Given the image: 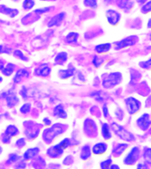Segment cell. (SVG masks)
Segmentation results:
<instances>
[{
    "label": "cell",
    "instance_id": "obj_19",
    "mask_svg": "<svg viewBox=\"0 0 151 169\" xmlns=\"http://www.w3.org/2000/svg\"><path fill=\"white\" fill-rule=\"evenodd\" d=\"M29 73L26 70H19L17 71L13 80H14L15 83H19V82H20V80H21V79L23 77H29Z\"/></svg>",
    "mask_w": 151,
    "mask_h": 169
},
{
    "label": "cell",
    "instance_id": "obj_38",
    "mask_svg": "<svg viewBox=\"0 0 151 169\" xmlns=\"http://www.w3.org/2000/svg\"><path fill=\"white\" fill-rule=\"evenodd\" d=\"M137 169H149V167H147V165H145L143 163H140L137 166Z\"/></svg>",
    "mask_w": 151,
    "mask_h": 169
},
{
    "label": "cell",
    "instance_id": "obj_39",
    "mask_svg": "<svg viewBox=\"0 0 151 169\" xmlns=\"http://www.w3.org/2000/svg\"><path fill=\"white\" fill-rule=\"evenodd\" d=\"M103 112H104V117H107L108 116V109H107L106 106H104V108H103Z\"/></svg>",
    "mask_w": 151,
    "mask_h": 169
},
{
    "label": "cell",
    "instance_id": "obj_20",
    "mask_svg": "<svg viewBox=\"0 0 151 169\" xmlns=\"http://www.w3.org/2000/svg\"><path fill=\"white\" fill-rule=\"evenodd\" d=\"M112 45L110 43H104V44H100V45H97L95 47V51L97 53H105L107 51H109L111 49Z\"/></svg>",
    "mask_w": 151,
    "mask_h": 169
},
{
    "label": "cell",
    "instance_id": "obj_18",
    "mask_svg": "<svg viewBox=\"0 0 151 169\" xmlns=\"http://www.w3.org/2000/svg\"><path fill=\"white\" fill-rule=\"evenodd\" d=\"M102 135L104 139H110L112 138V133L110 130V127L107 123H104L102 126Z\"/></svg>",
    "mask_w": 151,
    "mask_h": 169
},
{
    "label": "cell",
    "instance_id": "obj_37",
    "mask_svg": "<svg viewBox=\"0 0 151 169\" xmlns=\"http://www.w3.org/2000/svg\"><path fill=\"white\" fill-rule=\"evenodd\" d=\"M50 11V7H47V8H44V9H37V10L35 11L36 13H39V14H43L44 12H47Z\"/></svg>",
    "mask_w": 151,
    "mask_h": 169
},
{
    "label": "cell",
    "instance_id": "obj_1",
    "mask_svg": "<svg viewBox=\"0 0 151 169\" xmlns=\"http://www.w3.org/2000/svg\"><path fill=\"white\" fill-rule=\"evenodd\" d=\"M112 128L113 129L114 132L116 133V135H118L122 140L127 141V142H132L135 139L133 135H132L126 129H125L120 125H118V124H117L115 122L112 124Z\"/></svg>",
    "mask_w": 151,
    "mask_h": 169
},
{
    "label": "cell",
    "instance_id": "obj_41",
    "mask_svg": "<svg viewBox=\"0 0 151 169\" xmlns=\"http://www.w3.org/2000/svg\"><path fill=\"white\" fill-rule=\"evenodd\" d=\"M109 169H120V168H119V167H118V165H111V167H110V168Z\"/></svg>",
    "mask_w": 151,
    "mask_h": 169
},
{
    "label": "cell",
    "instance_id": "obj_8",
    "mask_svg": "<svg viewBox=\"0 0 151 169\" xmlns=\"http://www.w3.org/2000/svg\"><path fill=\"white\" fill-rule=\"evenodd\" d=\"M137 124L138 126L143 130L149 129V127L150 126L151 121L149 119V115L148 114H144L142 116L137 120Z\"/></svg>",
    "mask_w": 151,
    "mask_h": 169
},
{
    "label": "cell",
    "instance_id": "obj_44",
    "mask_svg": "<svg viewBox=\"0 0 151 169\" xmlns=\"http://www.w3.org/2000/svg\"><path fill=\"white\" fill-rule=\"evenodd\" d=\"M145 1L146 0H137V2H139V3H145Z\"/></svg>",
    "mask_w": 151,
    "mask_h": 169
},
{
    "label": "cell",
    "instance_id": "obj_17",
    "mask_svg": "<svg viewBox=\"0 0 151 169\" xmlns=\"http://www.w3.org/2000/svg\"><path fill=\"white\" fill-rule=\"evenodd\" d=\"M118 6L124 9V10H129L131 9L132 6V2L131 0H119L118 3Z\"/></svg>",
    "mask_w": 151,
    "mask_h": 169
},
{
    "label": "cell",
    "instance_id": "obj_25",
    "mask_svg": "<svg viewBox=\"0 0 151 169\" xmlns=\"http://www.w3.org/2000/svg\"><path fill=\"white\" fill-rule=\"evenodd\" d=\"M39 151V150L37 148H33V149H29L24 154V158L26 159H29L31 158H33L35 155H36Z\"/></svg>",
    "mask_w": 151,
    "mask_h": 169
},
{
    "label": "cell",
    "instance_id": "obj_24",
    "mask_svg": "<svg viewBox=\"0 0 151 169\" xmlns=\"http://www.w3.org/2000/svg\"><path fill=\"white\" fill-rule=\"evenodd\" d=\"M13 70H14V65L12 63H7V65L5 68H3L2 72L5 76H10L13 72Z\"/></svg>",
    "mask_w": 151,
    "mask_h": 169
},
{
    "label": "cell",
    "instance_id": "obj_45",
    "mask_svg": "<svg viewBox=\"0 0 151 169\" xmlns=\"http://www.w3.org/2000/svg\"><path fill=\"white\" fill-rule=\"evenodd\" d=\"M1 151H2V149H1V147H0V153H1Z\"/></svg>",
    "mask_w": 151,
    "mask_h": 169
},
{
    "label": "cell",
    "instance_id": "obj_36",
    "mask_svg": "<svg viewBox=\"0 0 151 169\" xmlns=\"http://www.w3.org/2000/svg\"><path fill=\"white\" fill-rule=\"evenodd\" d=\"M14 55L16 56V57H19V58H21L22 60H25V61H27L28 58L27 57H25V56L21 53V51L20 50H16L15 52H14Z\"/></svg>",
    "mask_w": 151,
    "mask_h": 169
},
{
    "label": "cell",
    "instance_id": "obj_13",
    "mask_svg": "<svg viewBox=\"0 0 151 169\" xmlns=\"http://www.w3.org/2000/svg\"><path fill=\"white\" fill-rule=\"evenodd\" d=\"M5 99H6V100H7V105L9 106L10 108L15 106V105L18 103V101H19V99H18V98H17V96H16L12 92H11V91H10L9 93L6 94Z\"/></svg>",
    "mask_w": 151,
    "mask_h": 169
},
{
    "label": "cell",
    "instance_id": "obj_2",
    "mask_svg": "<svg viewBox=\"0 0 151 169\" xmlns=\"http://www.w3.org/2000/svg\"><path fill=\"white\" fill-rule=\"evenodd\" d=\"M122 76L119 72L111 73L107 78H105L103 81V86L105 88H112L115 86L118 85L121 81Z\"/></svg>",
    "mask_w": 151,
    "mask_h": 169
},
{
    "label": "cell",
    "instance_id": "obj_5",
    "mask_svg": "<svg viewBox=\"0 0 151 169\" xmlns=\"http://www.w3.org/2000/svg\"><path fill=\"white\" fill-rule=\"evenodd\" d=\"M139 154H140V150L138 147H133L131 151L126 155V157L124 159V163L125 165H133L138 159H139Z\"/></svg>",
    "mask_w": 151,
    "mask_h": 169
},
{
    "label": "cell",
    "instance_id": "obj_14",
    "mask_svg": "<svg viewBox=\"0 0 151 169\" xmlns=\"http://www.w3.org/2000/svg\"><path fill=\"white\" fill-rule=\"evenodd\" d=\"M50 67L48 66V64H43L42 66H40L39 68H37L36 71H35V74L38 75V76H43V77H46L50 74Z\"/></svg>",
    "mask_w": 151,
    "mask_h": 169
},
{
    "label": "cell",
    "instance_id": "obj_3",
    "mask_svg": "<svg viewBox=\"0 0 151 169\" xmlns=\"http://www.w3.org/2000/svg\"><path fill=\"white\" fill-rule=\"evenodd\" d=\"M70 145V141L69 139L63 140L60 144H58L56 146L51 147L50 149L48 150V154L51 157H57L58 155H61L63 153L64 149H66L67 146Z\"/></svg>",
    "mask_w": 151,
    "mask_h": 169
},
{
    "label": "cell",
    "instance_id": "obj_26",
    "mask_svg": "<svg viewBox=\"0 0 151 169\" xmlns=\"http://www.w3.org/2000/svg\"><path fill=\"white\" fill-rule=\"evenodd\" d=\"M66 59H67V54L66 52H61L57 55L55 58V61L56 63H57L58 64H62L64 62H66Z\"/></svg>",
    "mask_w": 151,
    "mask_h": 169
},
{
    "label": "cell",
    "instance_id": "obj_23",
    "mask_svg": "<svg viewBox=\"0 0 151 169\" xmlns=\"http://www.w3.org/2000/svg\"><path fill=\"white\" fill-rule=\"evenodd\" d=\"M90 154H91V151L89 146L86 145L84 146L82 150H81V158L82 159H87L90 157Z\"/></svg>",
    "mask_w": 151,
    "mask_h": 169
},
{
    "label": "cell",
    "instance_id": "obj_10",
    "mask_svg": "<svg viewBox=\"0 0 151 169\" xmlns=\"http://www.w3.org/2000/svg\"><path fill=\"white\" fill-rule=\"evenodd\" d=\"M65 12H61L59 14H57L56 16H54L51 20H50V22L48 23V27L49 28H51L53 26H58L61 24L62 20H64L65 18Z\"/></svg>",
    "mask_w": 151,
    "mask_h": 169
},
{
    "label": "cell",
    "instance_id": "obj_35",
    "mask_svg": "<svg viewBox=\"0 0 151 169\" xmlns=\"http://www.w3.org/2000/svg\"><path fill=\"white\" fill-rule=\"evenodd\" d=\"M140 65H141V67L144 68V69H149L151 66V58L149 60H148V61H146V62L141 63Z\"/></svg>",
    "mask_w": 151,
    "mask_h": 169
},
{
    "label": "cell",
    "instance_id": "obj_11",
    "mask_svg": "<svg viewBox=\"0 0 151 169\" xmlns=\"http://www.w3.org/2000/svg\"><path fill=\"white\" fill-rule=\"evenodd\" d=\"M18 134V129L17 128L15 127V126H12V125H10L7 127V129H6V131H5V138H3V141L5 142V143H6V142H8V140L10 139V138L11 137H12V136H14V135H17Z\"/></svg>",
    "mask_w": 151,
    "mask_h": 169
},
{
    "label": "cell",
    "instance_id": "obj_47",
    "mask_svg": "<svg viewBox=\"0 0 151 169\" xmlns=\"http://www.w3.org/2000/svg\"><path fill=\"white\" fill-rule=\"evenodd\" d=\"M150 40H151V34H150Z\"/></svg>",
    "mask_w": 151,
    "mask_h": 169
},
{
    "label": "cell",
    "instance_id": "obj_29",
    "mask_svg": "<svg viewBox=\"0 0 151 169\" xmlns=\"http://www.w3.org/2000/svg\"><path fill=\"white\" fill-rule=\"evenodd\" d=\"M84 5L90 8L97 7V0H84Z\"/></svg>",
    "mask_w": 151,
    "mask_h": 169
},
{
    "label": "cell",
    "instance_id": "obj_28",
    "mask_svg": "<svg viewBox=\"0 0 151 169\" xmlns=\"http://www.w3.org/2000/svg\"><path fill=\"white\" fill-rule=\"evenodd\" d=\"M78 39V34L77 33H70L66 36V41L68 42H76Z\"/></svg>",
    "mask_w": 151,
    "mask_h": 169
},
{
    "label": "cell",
    "instance_id": "obj_42",
    "mask_svg": "<svg viewBox=\"0 0 151 169\" xmlns=\"http://www.w3.org/2000/svg\"><path fill=\"white\" fill-rule=\"evenodd\" d=\"M10 51H7V50H4L3 47L0 46V53H9Z\"/></svg>",
    "mask_w": 151,
    "mask_h": 169
},
{
    "label": "cell",
    "instance_id": "obj_32",
    "mask_svg": "<svg viewBox=\"0 0 151 169\" xmlns=\"http://www.w3.org/2000/svg\"><path fill=\"white\" fill-rule=\"evenodd\" d=\"M142 11L143 13H146V12H149V11H151V1L148 2L142 8Z\"/></svg>",
    "mask_w": 151,
    "mask_h": 169
},
{
    "label": "cell",
    "instance_id": "obj_6",
    "mask_svg": "<svg viewBox=\"0 0 151 169\" xmlns=\"http://www.w3.org/2000/svg\"><path fill=\"white\" fill-rule=\"evenodd\" d=\"M138 37L137 36H129L124 40L118 41V43H116V47L115 49L116 50H120V49H123V48H126V47H130V46H132L134 45L137 41H138Z\"/></svg>",
    "mask_w": 151,
    "mask_h": 169
},
{
    "label": "cell",
    "instance_id": "obj_40",
    "mask_svg": "<svg viewBox=\"0 0 151 169\" xmlns=\"http://www.w3.org/2000/svg\"><path fill=\"white\" fill-rule=\"evenodd\" d=\"M25 145V142H24V139L22 138V139H19L18 140V142H17V145H19V146H23Z\"/></svg>",
    "mask_w": 151,
    "mask_h": 169
},
{
    "label": "cell",
    "instance_id": "obj_43",
    "mask_svg": "<svg viewBox=\"0 0 151 169\" xmlns=\"http://www.w3.org/2000/svg\"><path fill=\"white\" fill-rule=\"evenodd\" d=\"M44 122H45V123H46L47 125H50V121H49V120L46 119V118L44 119Z\"/></svg>",
    "mask_w": 151,
    "mask_h": 169
},
{
    "label": "cell",
    "instance_id": "obj_15",
    "mask_svg": "<svg viewBox=\"0 0 151 169\" xmlns=\"http://www.w3.org/2000/svg\"><path fill=\"white\" fill-rule=\"evenodd\" d=\"M128 147V145L126 144H119L118 145L115 149L113 150V155L115 157H118L122 154L123 152L126 150V148Z\"/></svg>",
    "mask_w": 151,
    "mask_h": 169
},
{
    "label": "cell",
    "instance_id": "obj_4",
    "mask_svg": "<svg viewBox=\"0 0 151 169\" xmlns=\"http://www.w3.org/2000/svg\"><path fill=\"white\" fill-rule=\"evenodd\" d=\"M125 105H126V109L128 110L129 114H131V115L135 114L138 110L140 109V107H141L140 101L132 97H129L125 99Z\"/></svg>",
    "mask_w": 151,
    "mask_h": 169
},
{
    "label": "cell",
    "instance_id": "obj_12",
    "mask_svg": "<svg viewBox=\"0 0 151 169\" xmlns=\"http://www.w3.org/2000/svg\"><path fill=\"white\" fill-rule=\"evenodd\" d=\"M107 145L105 143H98L96 145H94V147H93V152L96 155H100V154H103L107 150Z\"/></svg>",
    "mask_w": 151,
    "mask_h": 169
},
{
    "label": "cell",
    "instance_id": "obj_34",
    "mask_svg": "<svg viewBox=\"0 0 151 169\" xmlns=\"http://www.w3.org/2000/svg\"><path fill=\"white\" fill-rule=\"evenodd\" d=\"M30 110V104L29 103H27L25 105H23L21 108H20V112L23 113V114H27Z\"/></svg>",
    "mask_w": 151,
    "mask_h": 169
},
{
    "label": "cell",
    "instance_id": "obj_31",
    "mask_svg": "<svg viewBox=\"0 0 151 169\" xmlns=\"http://www.w3.org/2000/svg\"><path fill=\"white\" fill-rule=\"evenodd\" d=\"M111 165H112V159H106V160H104V161H103V162L101 163V168L109 169L110 168V167H111Z\"/></svg>",
    "mask_w": 151,
    "mask_h": 169
},
{
    "label": "cell",
    "instance_id": "obj_21",
    "mask_svg": "<svg viewBox=\"0 0 151 169\" xmlns=\"http://www.w3.org/2000/svg\"><path fill=\"white\" fill-rule=\"evenodd\" d=\"M0 12L5 13L6 15L8 14L11 17H14L18 13V11L14 10V9H10V8L5 7V6H0Z\"/></svg>",
    "mask_w": 151,
    "mask_h": 169
},
{
    "label": "cell",
    "instance_id": "obj_9",
    "mask_svg": "<svg viewBox=\"0 0 151 169\" xmlns=\"http://www.w3.org/2000/svg\"><path fill=\"white\" fill-rule=\"evenodd\" d=\"M106 17L107 20L109 21L110 24L112 25H116L118 23V21L120 20V14L114 10H108L106 12Z\"/></svg>",
    "mask_w": 151,
    "mask_h": 169
},
{
    "label": "cell",
    "instance_id": "obj_16",
    "mask_svg": "<svg viewBox=\"0 0 151 169\" xmlns=\"http://www.w3.org/2000/svg\"><path fill=\"white\" fill-rule=\"evenodd\" d=\"M54 115L60 118H66V113L62 105H57L54 109Z\"/></svg>",
    "mask_w": 151,
    "mask_h": 169
},
{
    "label": "cell",
    "instance_id": "obj_27",
    "mask_svg": "<svg viewBox=\"0 0 151 169\" xmlns=\"http://www.w3.org/2000/svg\"><path fill=\"white\" fill-rule=\"evenodd\" d=\"M143 158L148 164H151V148H146L144 150Z\"/></svg>",
    "mask_w": 151,
    "mask_h": 169
},
{
    "label": "cell",
    "instance_id": "obj_46",
    "mask_svg": "<svg viewBox=\"0 0 151 169\" xmlns=\"http://www.w3.org/2000/svg\"><path fill=\"white\" fill-rule=\"evenodd\" d=\"M0 81H2V79H1V78H0Z\"/></svg>",
    "mask_w": 151,
    "mask_h": 169
},
{
    "label": "cell",
    "instance_id": "obj_22",
    "mask_svg": "<svg viewBox=\"0 0 151 169\" xmlns=\"http://www.w3.org/2000/svg\"><path fill=\"white\" fill-rule=\"evenodd\" d=\"M74 73V69L72 68V69H69V70H61L59 71V76L60 78L62 79H67L71 76H73Z\"/></svg>",
    "mask_w": 151,
    "mask_h": 169
},
{
    "label": "cell",
    "instance_id": "obj_7",
    "mask_svg": "<svg viewBox=\"0 0 151 169\" xmlns=\"http://www.w3.org/2000/svg\"><path fill=\"white\" fill-rule=\"evenodd\" d=\"M63 131V129L61 127H58L57 125H54L53 127L48 129L44 132V138L46 140H51L54 138L56 136L59 135Z\"/></svg>",
    "mask_w": 151,
    "mask_h": 169
},
{
    "label": "cell",
    "instance_id": "obj_30",
    "mask_svg": "<svg viewBox=\"0 0 151 169\" xmlns=\"http://www.w3.org/2000/svg\"><path fill=\"white\" fill-rule=\"evenodd\" d=\"M34 5H35V1L34 0H25L24 3H23V7L26 10L31 9Z\"/></svg>",
    "mask_w": 151,
    "mask_h": 169
},
{
    "label": "cell",
    "instance_id": "obj_33",
    "mask_svg": "<svg viewBox=\"0 0 151 169\" xmlns=\"http://www.w3.org/2000/svg\"><path fill=\"white\" fill-rule=\"evenodd\" d=\"M103 62H104V60L101 59V58H99L98 57H94V59H93V63H94L95 67H99Z\"/></svg>",
    "mask_w": 151,
    "mask_h": 169
}]
</instances>
